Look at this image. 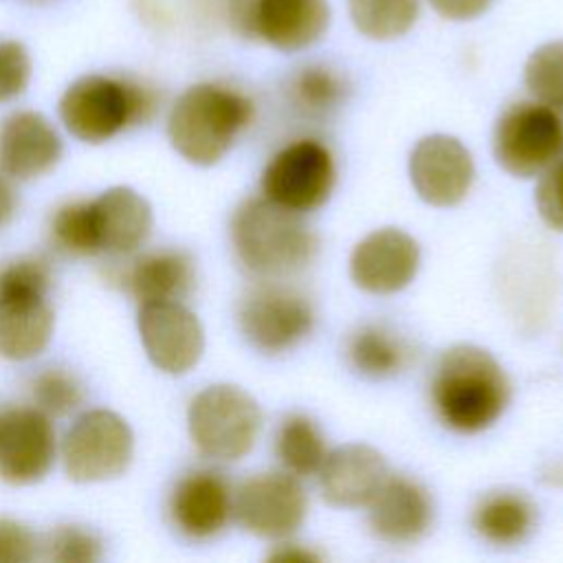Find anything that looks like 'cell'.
<instances>
[{"mask_svg": "<svg viewBox=\"0 0 563 563\" xmlns=\"http://www.w3.org/2000/svg\"><path fill=\"white\" fill-rule=\"evenodd\" d=\"M429 4L449 20H473L482 15L493 0H429Z\"/></svg>", "mask_w": 563, "mask_h": 563, "instance_id": "35", "label": "cell"}, {"mask_svg": "<svg viewBox=\"0 0 563 563\" xmlns=\"http://www.w3.org/2000/svg\"><path fill=\"white\" fill-rule=\"evenodd\" d=\"M493 154L499 167L517 178L545 172L563 154V121L541 101L510 106L495 125Z\"/></svg>", "mask_w": 563, "mask_h": 563, "instance_id": "7", "label": "cell"}, {"mask_svg": "<svg viewBox=\"0 0 563 563\" xmlns=\"http://www.w3.org/2000/svg\"><path fill=\"white\" fill-rule=\"evenodd\" d=\"M317 473L325 501L339 508H358L369 504L385 482L387 464L367 444H343L325 455Z\"/></svg>", "mask_w": 563, "mask_h": 563, "instance_id": "21", "label": "cell"}, {"mask_svg": "<svg viewBox=\"0 0 563 563\" xmlns=\"http://www.w3.org/2000/svg\"><path fill=\"white\" fill-rule=\"evenodd\" d=\"M88 211L97 253H132L152 231V209L147 200L130 187H112L95 200H88Z\"/></svg>", "mask_w": 563, "mask_h": 563, "instance_id": "22", "label": "cell"}, {"mask_svg": "<svg viewBox=\"0 0 563 563\" xmlns=\"http://www.w3.org/2000/svg\"><path fill=\"white\" fill-rule=\"evenodd\" d=\"M433 521L429 493L405 475L385 477L369 499V528L391 545H409L427 534Z\"/></svg>", "mask_w": 563, "mask_h": 563, "instance_id": "19", "label": "cell"}, {"mask_svg": "<svg viewBox=\"0 0 563 563\" xmlns=\"http://www.w3.org/2000/svg\"><path fill=\"white\" fill-rule=\"evenodd\" d=\"M242 336L260 352L279 354L303 341L314 325L308 297L284 284H260L238 303Z\"/></svg>", "mask_w": 563, "mask_h": 563, "instance_id": "8", "label": "cell"}, {"mask_svg": "<svg viewBox=\"0 0 563 563\" xmlns=\"http://www.w3.org/2000/svg\"><path fill=\"white\" fill-rule=\"evenodd\" d=\"M416 194L433 207H453L468 194L475 167L468 150L449 134H431L416 143L409 156Z\"/></svg>", "mask_w": 563, "mask_h": 563, "instance_id": "13", "label": "cell"}, {"mask_svg": "<svg viewBox=\"0 0 563 563\" xmlns=\"http://www.w3.org/2000/svg\"><path fill=\"white\" fill-rule=\"evenodd\" d=\"M51 242L66 255H95L88 200L66 202L51 218Z\"/></svg>", "mask_w": 563, "mask_h": 563, "instance_id": "29", "label": "cell"}, {"mask_svg": "<svg viewBox=\"0 0 563 563\" xmlns=\"http://www.w3.org/2000/svg\"><path fill=\"white\" fill-rule=\"evenodd\" d=\"M523 77L537 101L554 110H563V42H548L539 46L528 57Z\"/></svg>", "mask_w": 563, "mask_h": 563, "instance_id": "28", "label": "cell"}, {"mask_svg": "<svg viewBox=\"0 0 563 563\" xmlns=\"http://www.w3.org/2000/svg\"><path fill=\"white\" fill-rule=\"evenodd\" d=\"M42 548L44 559L55 563H95L101 559V541L79 526L55 528Z\"/></svg>", "mask_w": 563, "mask_h": 563, "instance_id": "31", "label": "cell"}, {"mask_svg": "<svg viewBox=\"0 0 563 563\" xmlns=\"http://www.w3.org/2000/svg\"><path fill=\"white\" fill-rule=\"evenodd\" d=\"M51 264L40 255L18 257L0 268V356H37L53 334V308L46 299Z\"/></svg>", "mask_w": 563, "mask_h": 563, "instance_id": "5", "label": "cell"}, {"mask_svg": "<svg viewBox=\"0 0 563 563\" xmlns=\"http://www.w3.org/2000/svg\"><path fill=\"white\" fill-rule=\"evenodd\" d=\"M132 431L110 409L81 413L62 442L64 471L75 482H103L121 475L132 460Z\"/></svg>", "mask_w": 563, "mask_h": 563, "instance_id": "9", "label": "cell"}, {"mask_svg": "<svg viewBox=\"0 0 563 563\" xmlns=\"http://www.w3.org/2000/svg\"><path fill=\"white\" fill-rule=\"evenodd\" d=\"M15 207H18L15 189H13V185L7 180V176L0 172V229L11 222V218H13V213H15Z\"/></svg>", "mask_w": 563, "mask_h": 563, "instance_id": "36", "label": "cell"}, {"mask_svg": "<svg viewBox=\"0 0 563 563\" xmlns=\"http://www.w3.org/2000/svg\"><path fill=\"white\" fill-rule=\"evenodd\" d=\"M537 521L532 501L517 490H493L473 510L475 532L499 548H510L528 539Z\"/></svg>", "mask_w": 563, "mask_h": 563, "instance_id": "24", "label": "cell"}, {"mask_svg": "<svg viewBox=\"0 0 563 563\" xmlns=\"http://www.w3.org/2000/svg\"><path fill=\"white\" fill-rule=\"evenodd\" d=\"M108 279L139 303L178 301L194 288L196 268L185 251L161 249L128 262H112L108 266Z\"/></svg>", "mask_w": 563, "mask_h": 563, "instance_id": "18", "label": "cell"}, {"mask_svg": "<svg viewBox=\"0 0 563 563\" xmlns=\"http://www.w3.org/2000/svg\"><path fill=\"white\" fill-rule=\"evenodd\" d=\"M328 0H249L244 31L279 51H301L328 29Z\"/></svg>", "mask_w": 563, "mask_h": 563, "instance_id": "16", "label": "cell"}, {"mask_svg": "<svg viewBox=\"0 0 563 563\" xmlns=\"http://www.w3.org/2000/svg\"><path fill=\"white\" fill-rule=\"evenodd\" d=\"M238 260L260 277H284L308 266L317 253V235L301 213L284 209L266 196L244 200L231 220Z\"/></svg>", "mask_w": 563, "mask_h": 563, "instance_id": "3", "label": "cell"}, {"mask_svg": "<svg viewBox=\"0 0 563 563\" xmlns=\"http://www.w3.org/2000/svg\"><path fill=\"white\" fill-rule=\"evenodd\" d=\"M345 358L356 374L376 380L402 372L411 361V347L389 325L363 323L347 334Z\"/></svg>", "mask_w": 563, "mask_h": 563, "instance_id": "23", "label": "cell"}, {"mask_svg": "<svg viewBox=\"0 0 563 563\" xmlns=\"http://www.w3.org/2000/svg\"><path fill=\"white\" fill-rule=\"evenodd\" d=\"M134 7H136L139 15H141L145 22L163 24V20H165V9H163L161 0H134Z\"/></svg>", "mask_w": 563, "mask_h": 563, "instance_id": "38", "label": "cell"}, {"mask_svg": "<svg viewBox=\"0 0 563 563\" xmlns=\"http://www.w3.org/2000/svg\"><path fill=\"white\" fill-rule=\"evenodd\" d=\"M510 400L501 365L477 345H453L435 363L431 402L440 422L457 433H479L497 422Z\"/></svg>", "mask_w": 563, "mask_h": 563, "instance_id": "1", "label": "cell"}, {"mask_svg": "<svg viewBox=\"0 0 563 563\" xmlns=\"http://www.w3.org/2000/svg\"><path fill=\"white\" fill-rule=\"evenodd\" d=\"M275 453L286 473L295 477H306L314 475L321 468L328 449L323 433L312 418L303 413H290L282 420L277 429Z\"/></svg>", "mask_w": 563, "mask_h": 563, "instance_id": "25", "label": "cell"}, {"mask_svg": "<svg viewBox=\"0 0 563 563\" xmlns=\"http://www.w3.org/2000/svg\"><path fill=\"white\" fill-rule=\"evenodd\" d=\"M537 211L543 222L563 233V161L552 163L534 191Z\"/></svg>", "mask_w": 563, "mask_h": 563, "instance_id": "33", "label": "cell"}, {"mask_svg": "<svg viewBox=\"0 0 563 563\" xmlns=\"http://www.w3.org/2000/svg\"><path fill=\"white\" fill-rule=\"evenodd\" d=\"M255 114L253 101L227 84H196L172 106L167 136L174 150L194 165L218 163Z\"/></svg>", "mask_w": 563, "mask_h": 563, "instance_id": "2", "label": "cell"}, {"mask_svg": "<svg viewBox=\"0 0 563 563\" xmlns=\"http://www.w3.org/2000/svg\"><path fill=\"white\" fill-rule=\"evenodd\" d=\"M420 266L418 242L394 227L365 235L350 255L352 282L374 295H391L413 282Z\"/></svg>", "mask_w": 563, "mask_h": 563, "instance_id": "15", "label": "cell"}, {"mask_svg": "<svg viewBox=\"0 0 563 563\" xmlns=\"http://www.w3.org/2000/svg\"><path fill=\"white\" fill-rule=\"evenodd\" d=\"M158 92L132 77L86 75L73 81L59 99L66 130L86 143H103L130 125L152 119Z\"/></svg>", "mask_w": 563, "mask_h": 563, "instance_id": "4", "label": "cell"}, {"mask_svg": "<svg viewBox=\"0 0 563 563\" xmlns=\"http://www.w3.org/2000/svg\"><path fill=\"white\" fill-rule=\"evenodd\" d=\"M308 499L290 473L249 477L233 497V512L244 530L262 539H286L303 523Z\"/></svg>", "mask_w": 563, "mask_h": 563, "instance_id": "11", "label": "cell"}, {"mask_svg": "<svg viewBox=\"0 0 563 563\" xmlns=\"http://www.w3.org/2000/svg\"><path fill=\"white\" fill-rule=\"evenodd\" d=\"M167 510L174 528L187 539H211L233 512L231 486L218 471H191L174 486Z\"/></svg>", "mask_w": 563, "mask_h": 563, "instance_id": "17", "label": "cell"}, {"mask_svg": "<svg viewBox=\"0 0 563 563\" xmlns=\"http://www.w3.org/2000/svg\"><path fill=\"white\" fill-rule=\"evenodd\" d=\"M354 26L372 40L407 33L420 13V0H347Z\"/></svg>", "mask_w": 563, "mask_h": 563, "instance_id": "27", "label": "cell"}, {"mask_svg": "<svg viewBox=\"0 0 563 563\" xmlns=\"http://www.w3.org/2000/svg\"><path fill=\"white\" fill-rule=\"evenodd\" d=\"M31 81V57L15 40H0V103L15 99Z\"/></svg>", "mask_w": 563, "mask_h": 563, "instance_id": "32", "label": "cell"}, {"mask_svg": "<svg viewBox=\"0 0 563 563\" xmlns=\"http://www.w3.org/2000/svg\"><path fill=\"white\" fill-rule=\"evenodd\" d=\"M139 332L152 363L167 374L189 372L205 350L202 325L180 301L141 303Z\"/></svg>", "mask_w": 563, "mask_h": 563, "instance_id": "12", "label": "cell"}, {"mask_svg": "<svg viewBox=\"0 0 563 563\" xmlns=\"http://www.w3.org/2000/svg\"><path fill=\"white\" fill-rule=\"evenodd\" d=\"M345 79L325 64H310L290 77L288 95L292 106L308 117L332 112L345 97Z\"/></svg>", "mask_w": 563, "mask_h": 563, "instance_id": "26", "label": "cell"}, {"mask_svg": "<svg viewBox=\"0 0 563 563\" xmlns=\"http://www.w3.org/2000/svg\"><path fill=\"white\" fill-rule=\"evenodd\" d=\"M196 449L220 462L242 460L262 429L260 405L235 385H211L198 391L187 411Z\"/></svg>", "mask_w": 563, "mask_h": 563, "instance_id": "6", "label": "cell"}, {"mask_svg": "<svg viewBox=\"0 0 563 563\" xmlns=\"http://www.w3.org/2000/svg\"><path fill=\"white\" fill-rule=\"evenodd\" d=\"M271 559H275V561H314L319 556L297 543H282L277 550L271 552Z\"/></svg>", "mask_w": 563, "mask_h": 563, "instance_id": "37", "label": "cell"}, {"mask_svg": "<svg viewBox=\"0 0 563 563\" xmlns=\"http://www.w3.org/2000/svg\"><path fill=\"white\" fill-rule=\"evenodd\" d=\"M336 178L330 150L312 139L282 147L262 174V191L275 205L306 213L319 209L332 194Z\"/></svg>", "mask_w": 563, "mask_h": 563, "instance_id": "10", "label": "cell"}, {"mask_svg": "<svg viewBox=\"0 0 563 563\" xmlns=\"http://www.w3.org/2000/svg\"><path fill=\"white\" fill-rule=\"evenodd\" d=\"M31 394L35 407L46 416H66L84 398L77 376L62 367H48L40 372L31 385Z\"/></svg>", "mask_w": 563, "mask_h": 563, "instance_id": "30", "label": "cell"}, {"mask_svg": "<svg viewBox=\"0 0 563 563\" xmlns=\"http://www.w3.org/2000/svg\"><path fill=\"white\" fill-rule=\"evenodd\" d=\"M62 156L53 123L33 110H18L0 123V172L29 180L48 172Z\"/></svg>", "mask_w": 563, "mask_h": 563, "instance_id": "20", "label": "cell"}, {"mask_svg": "<svg viewBox=\"0 0 563 563\" xmlns=\"http://www.w3.org/2000/svg\"><path fill=\"white\" fill-rule=\"evenodd\" d=\"M35 556L37 541L33 532L13 519H0V563H29Z\"/></svg>", "mask_w": 563, "mask_h": 563, "instance_id": "34", "label": "cell"}, {"mask_svg": "<svg viewBox=\"0 0 563 563\" xmlns=\"http://www.w3.org/2000/svg\"><path fill=\"white\" fill-rule=\"evenodd\" d=\"M55 460V429L37 407L0 413V477L11 484L40 482Z\"/></svg>", "mask_w": 563, "mask_h": 563, "instance_id": "14", "label": "cell"}]
</instances>
